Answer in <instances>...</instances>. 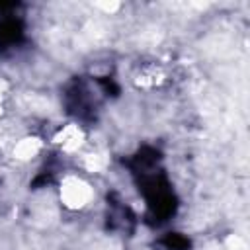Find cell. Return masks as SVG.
<instances>
[{"label": "cell", "mask_w": 250, "mask_h": 250, "mask_svg": "<svg viewBox=\"0 0 250 250\" xmlns=\"http://www.w3.org/2000/svg\"><path fill=\"white\" fill-rule=\"evenodd\" d=\"M61 201L64 207L72 209V211H78V209H84L92 197H94V189L92 186L80 178V176H64L62 182H61Z\"/></svg>", "instance_id": "obj_1"}, {"label": "cell", "mask_w": 250, "mask_h": 250, "mask_svg": "<svg viewBox=\"0 0 250 250\" xmlns=\"http://www.w3.org/2000/svg\"><path fill=\"white\" fill-rule=\"evenodd\" d=\"M55 143L64 150V152H76L84 145V131L76 123H68L61 127L55 135Z\"/></svg>", "instance_id": "obj_2"}, {"label": "cell", "mask_w": 250, "mask_h": 250, "mask_svg": "<svg viewBox=\"0 0 250 250\" xmlns=\"http://www.w3.org/2000/svg\"><path fill=\"white\" fill-rule=\"evenodd\" d=\"M105 164H107V158H105L104 154H100V152H92V154H88L86 160H84V166H86V170H90V172H100L102 168H105Z\"/></svg>", "instance_id": "obj_4"}, {"label": "cell", "mask_w": 250, "mask_h": 250, "mask_svg": "<svg viewBox=\"0 0 250 250\" xmlns=\"http://www.w3.org/2000/svg\"><path fill=\"white\" fill-rule=\"evenodd\" d=\"M41 146H43L41 139H37V137H21L14 145V156L18 160H31L33 156L39 154Z\"/></svg>", "instance_id": "obj_3"}, {"label": "cell", "mask_w": 250, "mask_h": 250, "mask_svg": "<svg viewBox=\"0 0 250 250\" xmlns=\"http://www.w3.org/2000/svg\"><path fill=\"white\" fill-rule=\"evenodd\" d=\"M6 94H8V84H6V82L0 78V115H2V105H4Z\"/></svg>", "instance_id": "obj_5"}]
</instances>
